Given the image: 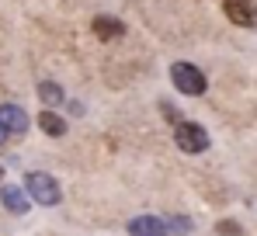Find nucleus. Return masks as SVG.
<instances>
[{
  "mask_svg": "<svg viewBox=\"0 0 257 236\" xmlns=\"http://www.w3.org/2000/svg\"><path fill=\"white\" fill-rule=\"evenodd\" d=\"M25 191L32 201H39V205H59V181L52 177V174H45V170H32L28 177H25Z\"/></svg>",
  "mask_w": 257,
  "mask_h": 236,
  "instance_id": "obj_1",
  "label": "nucleus"
},
{
  "mask_svg": "<svg viewBox=\"0 0 257 236\" xmlns=\"http://www.w3.org/2000/svg\"><path fill=\"white\" fill-rule=\"evenodd\" d=\"M174 143L181 153H205L209 150V132L198 122H177L174 125Z\"/></svg>",
  "mask_w": 257,
  "mask_h": 236,
  "instance_id": "obj_2",
  "label": "nucleus"
},
{
  "mask_svg": "<svg viewBox=\"0 0 257 236\" xmlns=\"http://www.w3.org/2000/svg\"><path fill=\"white\" fill-rule=\"evenodd\" d=\"M171 83L181 90V94H188V97H198V94H205V73L198 70V66H191V63H174L171 66Z\"/></svg>",
  "mask_w": 257,
  "mask_h": 236,
  "instance_id": "obj_3",
  "label": "nucleus"
},
{
  "mask_svg": "<svg viewBox=\"0 0 257 236\" xmlns=\"http://www.w3.org/2000/svg\"><path fill=\"white\" fill-rule=\"evenodd\" d=\"M167 233H171V226L157 215H136L128 222V236H167Z\"/></svg>",
  "mask_w": 257,
  "mask_h": 236,
  "instance_id": "obj_4",
  "label": "nucleus"
},
{
  "mask_svg": "<svg viewBox=\"0 0 257 236\" xmlns=\"http://www.w3.org/2000/svg\"><path fill=\"white\" fill-rule=\"evenodd\" d=\"M0 125L7 129V136H25L28 132V115L18 104H0Z\"/></svg>",
  "mask_w": 257,
  "mask_h": 236,
  "instance_id": "obj_5",
  "label": "nucleus"
},
{
  "mask_svg": "<svg viewBox=\"0 0 257 236\" xmlns=\"http://www.w3.org/2000/svg\"><path fill=\"white\" fill-rule=\"evenodd\" d=\"M94 35H97L101 42H115V39H122V35H125V25H122L118 18L97 14V18H94Z\"/></svg>",
  "mask_w": 257,
  "mask_h": 236,
  "instance_id": "obj_6",
  "label": "nucleus"
},
{
  "mask_svg": "<svg viewBox=\"0 0 257 236\" xmlns=\"http://www.w3.org/2000/svg\"><path fill=\"white\" fill-rule=\"evenodd\" d=\"M0 201H4V208H7V212H14V215H25V212H28V205H32L28 191H21V188H11V184L0 191Z\"/></svg>",
  "mask_w": 257,
  "mask_h": 236,
  "instance_id": "obj_7",
  "label": "nucleus"
},
{
  "mask_svg": "<svg viewBox=\"0 0 257 236\" xmlns=\"http://www.w3.org/2000/svg\"><path fill=\"white\" fill-rule=\"evenodd\" d=\"M39 125H42V132H45V136H52V139L66 136V122L56 115V111H42V115H39Z\"/></svg>",
  "mask_w": 257,
  "mask_h": 236,
  "instance_id": "obj_8",
  "label": "nucleus"
},
{
  "mask_svg": "<svg viewBox=\"0 0 257 236\" xmlns=\"http://www.w3.org/2000/svg\"><path fill=\"white\" fill-rule=\"evenodd\" d=\"M226 14H229L236 25H250V21H254V11L247 7V0H226Z\"/></svg>",
  "mask_w": 257,
  "mask_h": 236,
  "instance_id": "obj_9",
  "label": "nucleus"
},
{
  "mask_svg": "<svg viewBox=\"0 0 257 236\" xmlns=\"http://www.w3.org/2000/svg\"><path fill=\"white\" fill-rule=\"evenodd\" d=\"M39 97H42L49 108H52V104H63V87L52 83V80H42V83H39Z\"/></svg>",
  "mask_w": 257,
  "mask_h": 236,
  "instance_id": "obj_10",
  "label": "nucleus"
},
{
  "mask_svg": "<svg viewBox=\"0 0 257 236\" xmlns=\"http://www.w3.org/2000/svg\"><path fill=\"white\" fill-rule=\"evenodd\" d=\"M167 226H171L174 233H188V229H191V219H188V215H174Z\"/></svg>",
  "mask_w": 257,
  "mask_h": 236,
  "instance_id": "obj_11",
  "label": "nucleus"
},
{
  "mask_svg": "<svg viewBox=\"0 0 257 236\" xmlns=\"http://www.w3.org/2000/svg\"><path fill=\"white\" fill-rule=\"evenodd\" d=\"M215 233L219 236H240V226H236V222H219Z\"/></svg>",
  "mask_w": 257,
  "mask_h": 236,
  "instance_id": "obj_12",
  "label": "nucleus"
},
{
  "mask_svg": "<svg viewBox=\"0 0 257 236\" xmlns=\"http://www.w3.org/2000/svg\"><path fill=\"white\" fill-rule=\"evenodd\" d=\"M4 143H7V129L0 125V146H4Z\"/></svg>",
  "mask_w": 257,
  "mask_h": 236,
  "instance_id": "obj_13",
  "label": "nucleus"
},
{
  "mask_svg": "<svg viewBox=\"0 0 257 236\" xmlns=\"http://www.w3.org/2000/svg\"><path fill=\"white\" fill-rule=\"evenodd\" d=\"M0 177H4V167H0Z\"/></svg>",
  "mask_w": 257,
  "mask_h": 236,
  "instance_id": "obj_14",
  "label": "nucleus"
}]
</instances>
